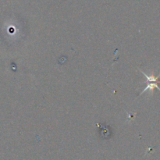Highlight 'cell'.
Listing matches in <instances>:
<instances>
[{
  "mask_svg": "<svg viewBox=\"0 0 160 160\" xmlns=\"http://www.w3.org/2000/svg\"><path fill=\"white\" fill-rule=\"evenodd\" d=\"M142 73H143L144 76L147 78V86L145 87V88L144 89L143 92L141 94H143L146 92L147 90H153L154 88H158L160 91V88H159V77H154V76H148L146 73H144L142 71Z\"/></svg>",
  "mask_w": 160,
  "mask_h": 160,
  "instance_id": "cell-1",
  "label": "cell"
}]
</instances>
